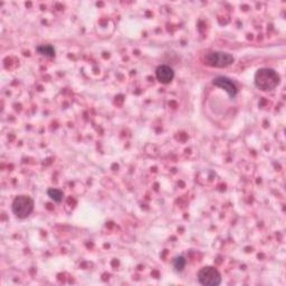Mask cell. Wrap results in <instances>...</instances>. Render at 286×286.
Returning <instances> with one entry per match:
<instances>
[{
  "label": "cell",
  "instance_id": "8",
  "mask_svg": "<svg viewBox=\"0 0 286 286\" xmlns=\"http://www.w3.org/2000/svg\"><path fill=\"white\" fill-rule=\"evenodd\" d=\"M47 196L56 203H61L63 200H64V197H65L64 193H63L62 190L55 189V188H49L47 190Z\"/></svg>",
  "mask_w": 286,
  "mask_h": 286
},
{
  "label": "cell",
  "instance_id": "5",
  "mask_svg": "<svg viewBox=\"0 0 286 286\" xmlns=\"http://www.w3.org/2000/svg\"><path fill=\"white\" fill-rule=\"evenodd\" d=\"M213 84L219 88H222V90L230 95L231 99L236 98V95L238 94V88L236 84L231 79L226 78V76H217V78H215L213 80Z\"/></svg>",
  "mask_w": 286,
  "mask_h": 286
},
{
  "label": "cell",
  "instance_id": "6",
  "mask_svg": "<svg viewBox=\"0 0 286 286\" xmlns=\"http://www.w3.org/2000/svg\"><path fill=\"white\" fill-rule=\"evenodd\" d=\"M156 78L162 84H169L175 79V71L169 65H160L156 69Z\"/></svg>",
  "mask_w": 286,
  "mask_h": 286
},
{
  "label": "cell",
  "instance_id": "4",
  "mask_svg": "<svg viewBox=\"0 0 286 286\" xmlns=\"http://www.w3.org/2000/svg\"><path fill=\"white\" fill-rule=\"evenodd\" d=\"M198 283L203 286H218L221 284V274L213 266H205L197 274Z\"/></svg>",
  "mask_w": 286,
  "mask_h": 286
},
{
  "label": "cell",
  "instance_id": "9",
  "mask_svg": "<svg viewBox=\"0 0 286 286\" xmlns=\"http://www.w3.org/2000/svg\"><path fill=\"white\" fill-rule=\"evenodd\" d=\"M186 265H187V259L181 255L175 257L173 260V266L176 272H179V273L182 272L183 270H185Z\"/></svg>",
  "mask_w": 286,
  "mask_h": 286
},
{
  "label": "cell",
  "instance_id": "3",
  "mask_svg": "<svg viewBox=\"0 0 286 286\" xmlns=\"http://www.w3.org/2000/svg\"><path fill=\"white\" fill-rule=\"evenodd\" d=\"M202 61L207 66L216 67V68H225L233 64L235 61V57L230 53L209 52L203 55Z\"/></svg>",
  "mask_w": 286,
  "mask_h": 286
},
{
  "label": "cell",
  "instance_id": "2",
  "mask_svg": "<svg viewBox=\"0 0 286 286\" xmlns=\"http://www.w3.org/2000/svg\"><path fill=\"white\" fill-rule=\"evenodd\" d=\"M35 202L33 198L26 195L17 196L12 200L11 203V211L18 219H26L34 212Z\"/></svg>",
  "mask_w": 286,
  "mask_h": 286
},
{
  "label": "cell",
  "instance_id": "1",
  "mask_svg": "<svg viewBox=\"0 0 286 286\" xmlns=\"http://www.w3.org/2000/svg\"><path fill=\"white\" fill-rule=\"evenodd\" d=\"M281 83V76L272 68H259L254 76V84L259 91L270 92Z\"/></svg>",
  "mask_w": 286,
  "mask_h": 286
},
{
  "label": "cell",
  "instance_id": "7",
  "mask_svg": "<svg viewBox=\"0 0 286 286\" xmlns=\"http://www.w3.org/2000/svg\"><path fill=\"white\" fill-rule=\"evenodd\" d=\"M36 52L42 56L48 57V59H53V57H55V55H56V50H55L54 46L49 45V44H46V45L37 46Z\"/></svg>",
  "mask_w": 286,
  "mask_h": 286
}]
</instances>
